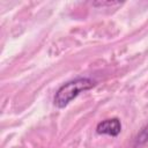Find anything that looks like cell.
Listing matches in <instances>:
<instances>
[{
  "instance_id": "obj_1",
  "label": "cell",
  "mask_w": 148,
  "mask_h": 148,
  "mask_svg": "<svg viewBox=\"0 0 148 148\" xmlns=\"http://www.w3.org/2000/svg\"><path fill=\"white\" fill-rule=\"evenodd\" d=\"M96 86V82L89 77H76L64 83L56 92L53 103L57 108H65L72 99L79 96L82 91L89 90Z\"/></svg>"
},
{
  "instance_id": "obj_2",
  "label": "cell",
  "mask_w": 148,
  "mask_h": 148,
  "mask_svg": "<svg viewBox=\"0 0 148 148\" xmlns=\"http://www.w3.org/2000/svg\"><path fill=\"white\" fill-rule=\"evenodd\" d=\"M96 132L98 134H105L111 136H117L121 132V123L118 118H109L102 120L96 126Z\"/></svg>"
},
{
  "instance_id": "obj_3",
  "label": "cell",
  "mask_w": 148,
  "mask_h": 148,
  "mask_svg": "<svg viewBox=\"0 0 148 148\" xmlns=\"http://www.w3.org/2000/svg\"><path fill=\"white\" fill-rule=\"evenodd\" d=\"M146 142H148V124L146 126H143L141 128V131L138 133V135L135 136V140H134V145L141 146Z\"/></svg>"
}]
</instances>
